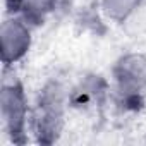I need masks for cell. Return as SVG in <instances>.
I'll return each instance as SVG.
<instances>
[{
  "instance_id": "7a4b0ae2",
  "label": "cell",
  "mask_w": 146,
  "mask_h": 146,
  "mask_svg": "<svg viewBox=\"0 0 146 146\" xmlns=\"http://www.w3.org/2000/svg\"><path fill=\"white\" fill-rule=\"evenodd\" d=\"M0 113L4 129L14 141H21L28 127V100L23 86L16 79H4L0 95Z\"/></svg>"
},
{
  "instance_id": "277c9868",
  "label": "cell",
  "mask_w": 146,
  "mask_h": 146,
  "mask_svg": "<svg viewBox=\"0 0 146 146\" xmlns=\"http://www.w3.org/2000/svg\"><path fill=\"white\" fill-rule=\"evenodd\" d=\"M115 81L125 100H139L146 91V57L139 53L122 57L115 65Z\"/></svg>"
},
{
  "instance_id": "3957f363",
  "label": "cell",
  "mask_w": 146,
  "mask_h": 146,
  "mask_svg": "<svg viewBox=\"0 0 146 146\" xmlns=\"http://www.w3.org/2000/svg\"><path fill=\"white\" fill-rule=\"evenodd\" d=\"M0 40H2V62L5 67L19 62L31 46V26L29 21L11 14L2 23L0 28Z\"/></svg>"
},
{
  "instance_id": "5b68a950",
  "label": "cell",
  "mask_w": 146,
  "mask_h": 146,
  "mask_svg": "<svg viewBox=\"0 0 146 146\" xmlns=\"http://www.w3.org/2000/svg\"><path fill=\"white\" fill-rule=\"evenodd\" d=\"M5 2L11 14L21 16L31 23L40 21L50 11H53L58 0H5Z\"/></svg>"
},
{
  "instance_id": "8992f818",
  "label": "cell",
  "mask_w": 146,
  "mask_h": 146,
  "mask_svg": "<svg viewBox=\"0 0 146 146\" xmlns=\"http://www.w3.org/2000/svg\"><path fill=\"white\" fill-rule=\"evenodd\" d=\"M139 4L141 0H102V11L108 19L122 23L136 12Z\"/></svg>"
},
{
  "instance_id": "6da1fadb",
  "label": "cell",
  "mask_w": 146,
  "mask_h": 146,
  "mask_svg": "<svg viewBox=\"0 0 146 146\" xmlns=\"http://www.w3.org/2000/svg\"><path fill=\"white\" fill-rule=\"evenodd\" d=\"M67 98L65 91L60 84H50L46 86L40 100L36 103L35 113H33V125L35 132L41 141H53V137L60 132L62 122H64V108H65Z\"/></svg>"
}]
</instances>
